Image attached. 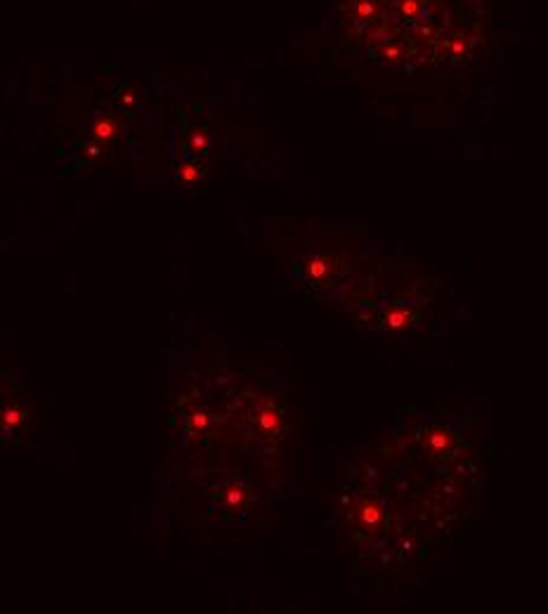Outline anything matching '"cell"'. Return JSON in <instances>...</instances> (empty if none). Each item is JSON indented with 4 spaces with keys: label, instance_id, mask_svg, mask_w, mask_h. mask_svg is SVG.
Masks as SVG:
<instances>
[{
    "label": "cell",
    "instance_id": "8992f818",
    "mask_svg": "<svg viewBox=\"0 0 548 614\" xmlns=\"http://www.w3.org/2000/svg\"><path fill=\"white\" fill-rule=\"evenodd\" d=\"M109 92H111L113 107H116L118 111H133V109L140 105V92L128 78L116 80V83L111 85Z\"/></svg>",
    "mask_w": 548,
    "mask_h": 614
},
{
    "label": "cell",
    "instance_id": "ba28073f",
    "mask_svg": "<svg viewBox=\"0 0 548 614\" xmlns=\"http://www.w3.org/2000/svg\"><path fill=\"white\" fill-rule=\"evenodd\" d=\"M0 395H3V393H0Z\"/></svg>",
    "mask_w": 548,
    "mask_h": 614
},
{
    "label": "cell",
    "instance_id": "277c9868",
    "mask_svg": "<svg viewBox=\"0 0 548 614\" xmlns=\"http://www.w3.org/2000/svg\"><path fill=\"white\" fill-rule=\"evenodd\" d=\"M184 138V142L189 144V149H192V154L197 156H204L208 154L210 149V130L208 126H206L204 121H189L187 126H184V133H180Z\"/></svg>",
    "mask_w": 548,
    "mask_h": 614
},
{
    "label": "cell",
    "instance_id": "52a82bcc",
    "mask_svg": "<svg viewBox=\"0 0 548 614\" xmlns=\"http://www.w3.org/2000/svg\"><path fill=\"white\" fill-rule=\"evenodd\" d=\"M173 175L180 184H197L204 175V168L197 156H187V159H177L173 166Z\"/></svg>",
    "mask_w": 548,
    "mask_h": 614
},
{
    "label": "cell",
    "instance_id": "5b68a950",
    "mask_svg": "<svg viewBox=\"0 0 548 614\" xmlns=\"http://www.w3.org/2000/svg\"><path fill=\"white\" fill-rule=\"evenodd\" d=\"M102 156V144L95 140L85 138L72 144L69 149V159H72V168H88Z\"/></svg>",
    "mask_w": 548,
    "mask_h": 614
},
{
    "label": "cell",
    "instance_id": "3957f363",
    "mask_svg": "<svg viewBox=\"0 0 548 614\" xmlns=\"http://www.w3.org/2000/svg\"><path fill=\"white\" fill-rule=\"evenodd\" d=\"M123 135V123L118 113H111L109 109H92L88 116V138L100 142L102 146L113 144Z\"/></svg>",
    "mask_w": 548,
    "mask_h": 614
},
{
    "label": "cell",
    "instance_id": "6da1fadb",
    "mask_svg": "<svg viewBox=\"0 0 548 614\" xmlns=\"http://www.w3.org/2000/svg\"><path fill=\"white\" fill-rule=\"evenodd\" d=\"M494 5L492 0H338V24L369 62L442 72L485 54L494 36Z\"/></svg>",
    "mask_w": 548,
    "mask_h": 614
},
{
    "label": "cell",
    "instance_id": "7a4b0ae2",
    "mask_svg": "<svg viewBox=\"0 0 548 614\" xmlns=\"http://www.w3.org/2000/svg\"><path fill=\"white\" fill-rule=\"evenodd\" d=\"M29 423V406L19 393L8 390L0 395V444H14Z\"/></svg>",
    "mask_w": 548,
    "mask_h": 614
}]
</instances>
